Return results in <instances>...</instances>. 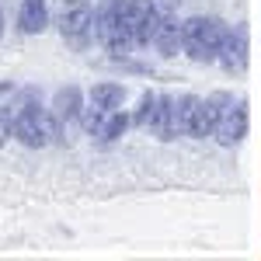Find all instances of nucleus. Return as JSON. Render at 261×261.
Masks as SVG:
<instances>
[{
	"label": "nucleus",
	"mask_w": 261,
	"mask_h": 261,
	"mask_svg": "<svg viewBox=\"0 0 261 261\" xmlns=\"http://www.w3.org/2000/svg\"><path fill=\"white\" fill-rule=\"evenodd\" d=\"M153 4L161 7V14H174V11H178V4H181V0H153Z\"/></svg>",
	"instance_id": "17"
},
{
	"label": "nucleus",
	"mask_w": 261,
	"mask_h": 261,
	"mask_svg": "<svg viewBox=\"0 0 261 261\" xmlns=\"http://www.w3.org/2000/svg\"><path fill=\"white\" fill-rule=\"evenodd\" d=\"M209 101L216 108V133H213V140L220 143L223 150L241 146L247 140V129H251V101L244 94H233V91H213Z\"/></svg>",
	"instance_id": "4"
},
{
	"label": "nucleus",
	"mask_w": 261,
	"mask_h": 261,
	"mask_svg": "<svg viewBox=\"0 0 261 261\" xmlns=\"http://www.w3.org/2000/svg\"><path fill=\"white\" fill-rule=\"evenodd\" d=\"M63 125L53 108L42 105L39 87H18L14 91V115H11V136L24 146V150H45L53 143H63Z\"/></svg>",
	"instance_id": "1"
},
{
	"label": "nucleus",
	"mask_w": 261,
	"mask_h": 261,
	"mask_svg": "<svg viewBox=\"0 0 261 261\" xmlns=\"http://www.w3.org/2000/svg\"><path fill=\"white\" fill-rule=\"evenodd\" d=\"M153 49L161 60H178L181 49H185V18L174 14H164L161 24H157V35H153Z\"/></svg>",
	"instance_id": "9"
},
{
	"label": "nucleus",
	"mask_w": 261,
	"mask_h": 261,
	"mask_svg": "<svg viewBox=\"0 0 261 261\" xmlns=\"http://www.w3.org/2000/svg\"><path fill=\"white\" fill-rule=\"evenodd\" d=\"M14 91H18V84H11V81L0 84V94H14Z\"/></svg>",
	"instance_id": "18"
},
{
	"label": "nucleus",
	"mask_w": 261,
	"mask_h": 261,
	"mask_svg": "<svg viewBox=\"0 0 261 261\" xmlns=\"http://www.w3.org/2000/svg\"><path fill=\"white\" fill-rule=\"evenodd\" d=\"M108 63H112L115 70H122V73H129V77H157L153 63H143V60H136L133 53H129V56H108Z\"/></svg>",
	"instance_id": "15"
},
{
	"label": "nucleus",
	"mask_w": 261,
	"mask_h": 261,
	"mask_svg": "<svg viewBox=\"0 0 261 261\" xmlns=\"http://www.w3.org/2000/svg\"><path fill=\"white\" fill-rule=\"evenodd\" d=\"M105 119H108V112L87 101V105H84V115H81V129H84V136H91V140H94V136H98V129L105 125Z\"/></svg>",
	"instance_id": "16"
},
{
	"label": "nucleus",
	"mask_w": 261,
	"mask_h": 261,
	"mask_svg": "<svg viewBox=\"0 0 261 261\" xmlns=\"http://www.w3.org/2000/svg\"><path fill=\"white\" fill-rule=\"evenodd\" d=\"M53 24L73 53H87L94 45V4L91 0H60Z\"/></svg>",
	"instance_id": "5"
},
{
	"label": "nucleus",
	"mask_w": 261,
	"mask_h": 261,
	"mask_svg": "<svg viewBox=\"0 0 261 261\" xmlns=\"http://www.w3.org/2000/svg\"><path fill=\"white\" fill-rule=\"evenodd\" d=\"M213 133H216V108H213V101L205 94V98H195V105H192L185 136L188 140H213Z\"/></svg>",
	"instance_id": "11"
},
{
	"label": "nucleus",
	"mask_w": 261,
	"mask_h": 261,
	"mask_svg": "<svg viewBox=\"0 0 261 261\" xmlns=\"http://www.w3.org/2000/svg\"><path fill=\"white\" fill-rule=\"evenodd\" d=\"M125 98H129V87L119 81H98L87 87V101L98 105L105 112H115V108H125Z\"/></svg>",
	"instance_id": "13"
},
{
	"label": "nucleus",
	"mask_w": 261,
	"mask_h": 261,
	"mask_svg": "<svg viewBox=\"0 0 261 261\" xmlns=\"http://www.w3.org/2000/svg\"><path fill=\"white\" fill-rule=\"evenodd\" d=\"M94 45H101L108 56L136 53L129 0H94Z\"/></svg>",
	"instance_id": "2"
},
{
	"label": "nucleus",
	"mask_w": 261,
	"mask_h": 261,
	"mask_svg": "<svg viewBox=\"0 0 261 261\" xmlns=\"http://www.w3.org/2000/svg\"><path fill=\"white\" fill-rule=\"evenodd\" d=\"M133 129V112H125V108H115V112H108V119H105V125L98 129V136H94V146L98 150H108V146H115V143H122V136Z\"/></svg>",
	"instance_id": "12"
},
{
	"label": "nucleus",
	"mask_w": 261,
	"mask_h": 261,
	"mask_svg": "<svg viewBox=\"0 0 261 261\" xmlns=\"http://www.w3.org/2000/svg\"><path fill=\"white\" fill-rule=\"evenodd\" d=\"M157 115H161V91L146 87V91L140 94V101H136V108H133V129H146V133H153Z\"/></svg>",
	"instance_id": "14"
},
{
	"label": "nucleus",
	"mask_w": 261,
	"mask_h": 261,
	"mask_svg": "<svg viewBox=\"0 0 261 261\" xmlns=\"http://www.w3.org/2000/svg\"><path fill=\"white\" fill-rule=\"evenodd\" d=\"M216 66L226 77H244L247 73V66H251V28H247V21H237V24L226 28Z\"/></svg>",
	"instance_id": "6"
},
{
	"label": "nucleus",
	"mask_w": 261,
	"mask_h": 261,
	"mask_svg": "<svg viewBox=\"0 0 261 261\" xmlns=\"http://www.w3.org/2000/svg\"><path fill=\"white\" fill-rule=\"evenodd\" d=\"M129 14H133V42L136 49H150L153 35H157V24H161V7L153 0H129Z\"/></svg>",
	"instance_id": "7"
},
{
	"label": "nucleus",
	"mask_w": 261,
	"mask_h": 261,
	"mask_svg": "<svg viewBox=\"0 0 261 261\" xmlns=\"http://www.w3.org/2000/svg\"><path fill=\"white\" fill-rule=\"evenodd\" d=\"M84 105H87V91L77 87V84H66V87H56L53 91V115L63 122V125H81V115H84Z\"/></svg>",
	"instance_id": "8"
},
{
	"label": "nucleus",
	"mask_w": 261,
	"mask_h": 261,
	"mask_svg": "<svg viewBox=\"0 0 261 261\" xmlns=\"http://www.w3.org/2000/svg\"><path fill=\"white\" fill-rule=\"evenodd\" d=\"M4 35H7V14H4V7H0V42H4Z\"/></svg>",
	"instance_id": "19"
},
{
	"label": "nucleus",
	"mask_w": 261,
	"mask_h": 261,
	"mask_svg": "<svg viewBox=\"0 0 261 261\" xmlns=\"http://www.w3.org/2000/svg\"><path fill=\"white\" fill-rule=\"evenodd\" d=\"M226 21L216 14H192L185 18V49L181 56L195 63V66H216L220 60L223 39H226Z\"/></svg>",
	"instance_id": "3"
},
{
	"label": "nucleus",
	"mask_w": 261,
	"mask_h": 261,
	"mask_svg": "<svg viewBox=\"0 0 261 261\" xmlns=\"http://www.w3.org/2000/svg\"><path fill=\"white\" fill-rule=\"evenodd\" d=\"M21 35H42L53 24V7L49 0H18V14H14Z\"/></svg>",
	"instance_id": "10"
}]
</instances>
